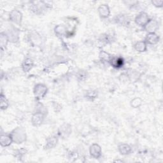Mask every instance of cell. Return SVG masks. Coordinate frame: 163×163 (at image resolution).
I'll list each match as a JSON object with an SVG mask.
<instances>
[{"instance_id": "obj_13", "label": "cell", "mask_w": 163, "mask_h": 163, "mask_svg": "<svg viewBox=\"0 0 163 163\" xmlns=\"http://www.w3.org/2000/svg\"><path fill=\"white\" fill-rule=\"evenodd\" d=\"M33 66V62L31 59H26L23 64V69L25 71H28Z\"/></svg>"}, {"instance_id": "obj_15", "label": "cell", "mask_w": 163, "mask_h": 163, "mask_svg": "<svg viewBox=\"0 0 163 163\" xmlns=\"http://www.w3.org/2000/svg\"><path fill=\"white\" fill-rule=\"evenodd\" d=\"M8 41V40L7 38V36L5 35H3V33L1 35V47L5 46L7 45V43Z\"/></svg>"}, {"instance_id": "obj_14", "label": "cell", "mask_w": 163, "mask_h": 163, "mask_svg": "<svg viewBox=\"0 0 163 163\" xmlns=\"http://www.w3.org/2000/svg\"><path fill=\"white\" fill-rule=\"evenodd\" d=\"M8 106V102L5 97L3 96V95L1 96V108L2 110L6 109Z\"/></svg>"}, {"instance_id": "obj_9", "label": "cell", "mask_w": 163, "mask_h": 163, "mask_svg": "<svg viewBox=\"0 0 163 163\" xmlns=\"http://www.w3.org/2000/svg\"><path fill=\"white\" fill-rule=\"evenodd\" d=\"M44 121V116L41 113H36L33 117L32 122L35 126H39Z\"/></svg>"}, {"instance_id": "obj_4", "label": "cell", "mask_w": 163, "mask_h": 163, "mask_svg": "<svg viewBox=\"0 0 163 163\" xmlns=\"http://www.w3.org/2000/svg\"><path fill=\"white\" fill-rule=\"evenodd\" d=\"M90 152L91 156L94 158H98L101 156V148L99 145L94 144L91 146L90 148Z\"/></svg>"}, {"instance_id": "obj_8", "label": "cell", "mask_w": 163, "mask_h": 163, "mask_svg": "<svg viewBox=\"0 0 163 163\" xmlns=\"http://www.w3.org/2000/svg\"><path fill=\"white\" fill-rule=\"evenodd\" d=\"M13 142L11 136L2 135L1 137V145L3 147H7L10 145Z\"/></svg>"}, {"instance_id": "obj_7", "label": "cell", "mask_w": 163, "mask_h": 163, "mask_svg": "<svg viewBox=\"0 0 163 163\" xmlns=\"http://www.w3.org/2000/svg\"><path fill=\"white\" fill-rule=\"evenodd\" d=\"M99 14L102 17H107L110 14V9L107 4H103L99 8Z\"/></svg>"}, {"instance_id": "obj_6", "label": "cell", "mask_w": 163, "mask_h": 163, "mask_svg": "<svg viewBox=\"0 0 163 163\" xmlns=\"http://www.w3.org/2000/svg\"><path fill=\"white\" fill-rule=\"evenodd\" d=\"M147 42L150 44H155L159 41V37L154 33H150L146 37Z\"/></svg>"}, {"instance_id": "obj_11", "label": "cell", "mask_w": 163, "mask_h": 163, "mask_svg": "<svg viewBox=\"0 0 163 163\" xmlns=\"http://www.w3.org/2000/svg\"><path fill=\"white\" fill-rule=\"evenodd\" d=\"M135 49L138 52H144L146 50V44L144 41L138 42L135 46Z\"/></svg>"}, {"instance_id": "obj_5", "label": "cell", "mask_w": 163, "mask_h": 163, "mask_svg": "<svg viewBox=\"0 0 163 163\" xmlns=\"http://www.w3.org/2000/svg\"><path fill=\"white\" fill-rule=\"evenodd\" d=\"M10 19L13 22H16L17 24H19L21 22V19H22L21 13L19 12L17 10L13 11L10 15Z\"/></svg>"}, {"instance_id": "obj_1", "label": "cell", "mask_w": 163, "mask_h": 163, "mask_svg": "<svg viewBox=\"0 0 163 163\" xmlns=\"http://www.w3.org/2000/svg\"><path fill=\"white\" fill-rule=\"evenodd\" d=\"M11 136L13 141L17 142L18 143H21L23 141H24L26 135L21 129L18 128L12 133Z\"/></svg>"}, {"instance_id": "obj_10", "label": "cell", "mask_w": 163, "mask_h": 163, "mask_svg": "<svg viewBox=\"0 0 163 163\" xmlns=\"http://www.w3.org/2000/svg\"><path fill=\"white\" fill-rule=\"evenodd\" d=\"M146 26V29L147 30H148L150 33H153V31H154L157 28V24L156 21H148V23L145 25Z\"/></svg>"}, {"instance_id": "obj_12", "label": "cell", "mask_w": 163, "mask_h": 163, "mask_svg": "<svg viewBox=\"0 0 163 163\" xmlns=\"http://www.w3.org/2000/svg\"><path fill=\"white\" fill-rule=\"evenodd\" d=\"M119 150L122 154L126 155L129 154V152L131 151V148L127 145H121L119 147Z\"/></svg>"}, {"instance_id": "obj_3", "label": "cell", "mask_w": 163, "mask_h": 163, "mask_svg": "<svg viewBox=\"0 0 163 163\" xmlns=\"http://www.w3.org/2000/svg\"><path fill=\"white\" fill-rule=\"evenodd\" d=\"M47 93V88L45 86L41 84H38L35 86V94L36 97L38 98H41L44 96Z\"/></svg>"}, {"instance_id": "obj_16", "label": "cell", "mask_w": 163, "mask_h": 163, "mask_svg": "<svg viewBox=\"0 0 163 163\" xmlns=\"http://www.w3.org/2000/svg\"><path fill=\"white\" fill-rule=\"evenodd\" d=\"M152 3H153V4H154L156 6L161 7V6H162V1H152Z\"/></svg>"}, {"instance_id": "obj_2", "label": "cell", "mask_w": 163, "mask_h": 163, "mask_svg": "<svg viewBox=\"0 0 163 163\" xmlns=\"http://www.w3.org/2000/svg\"><path fill=\"white\" fill-rule=\"evenodd\" d=\"M136 23L140 26H145L148 22V17L147 14L145 13H142L136 17L135 19Z\"/></svg>"}]
</instances>
